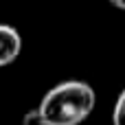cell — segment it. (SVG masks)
<instances>
[{
    "label": "cell",
    "instance_id": "cell-2",
    "mask_svg": "<svg viewBox=\"0 0 125 125\" xmlns=\"http://www.w3.org/2000/svg\"><path fill=\"white\" fill-rule=\"evenodd\" d=\"M22 51V37L11 24H0V68L18 59Z\"/></svg>",
    "mask_w": 125,
    "mask_h": 125
},
{
    "label": "cell",
    "instance_id": "cell-1",
    "mask_svg": "<svg viewBox=\"0 0 125 125\" xmlns=\"http://www.w3.org/2000/svg\"><path fill=\"white\" fill-rule=\"evenodd\" d=\"M97 94L86 81H62L53 86L40 101L37 110L44 125H81L94 110Z\"/></svg>",
    "mask_w": 125,
    "mask_h": 125
},
{
    "label": "cell",
    "instance_id": "cell-5",
    "mask_svg": "<svg viewBox=\"0 0 125 125\" xmlns=\"http://www.w3.org/2000/svg\"><path fill=\"white\" fill-rule=\"evenodd\" d=\"M110 2H112L116 9H123V11H125V0H110Z\"/></svg>",
    "mask_w": 125,
    "mask_h": 125
},
{
    "label": "cell",
    "instance_id": "cell-4",
    "mask_svg": "<svg viewBox=\"0 0 125 125\" xmlns=\"http://www.w3.org/2000/svg\"><path fill=\"white\" fill-rule=\"evenodd\" d=\"M22 125H44V119H42L40 110H37V108L29 110V112L24 114V119H22Z\"/></svg>",
    "mask_w": 125,
    "mask_h": 125
},
{
    "label": "cell",
    "instance_id": "cell-3",
    "mask_svg": "<svg viewBox=\"0 0 125 125\" xmlns=\"http://www.w3.org/2000/svg\"><path fill=\"white\" fill-rule=\"evenodd\" d=\"M112 125H125V88L116 97V103L112 110Z\"/></svg>",
    "mask_w": 125,
    "mask_h": 125
}]
</instances>
